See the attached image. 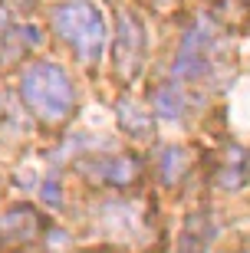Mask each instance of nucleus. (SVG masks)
<instances>
[{
  "label": "nucleus",
  "instance_id": "obj_1",
  "mask_svg": "<svg viewBox=\"0 0 250 253\" xmlns=\"http://www.w3.org/2000/svg\"><path fill=\"white\" fill-rule=\"evenodd\" d=\"M20 95L30 105V112L43 119V122L56 125L73 112V83L69 76L59 69L56 63H33L20 79Z\"/></svg>",
  "mask_w": 250,
  "mask_h": 253
},
{
  "label": "nucleus",
  "instance_id": "obj_2",
  "mask_svg": "<svg viewBox=\"0 0 250 253\" xmlns=\"http://www.w3.org/2000/svg\"><path fill=\"white\" fill-rule=\"evenodd\" d=\"M56 33L79 53L83 63H96L105 46V20L93 0H66L53 13Z\"/></svg>",
  "mask_w": 250,
  "mask_h": 253
},
{
  "label": "nucleus",
  "instance_id": "obj_3",
  "mask_svg": "<svg viewBox=\"0 0 250 253\" xmlns=\"http://www.w3.org/2000/svg\"><path fill=\"white\" fill-rule=\"evenodd\" d=\"M145 66V27L139 13L122 10L119 13V30H115V73L119 79H135Z\"/></svg>",
  "mask_w": 250,
  "mask_h": 253
},
{
  "label": "nucleus",
  "instance_id": "obj_4",
  "mask_svg": "<svg viewBox=\"0 0 250 253\" xmlns=\"http://www.w3.org/2000/svg\"><path fill=\"white\" fill-rule=\"evenodd\" d=\"M43 230H47V220L40 217L37 207H30V204L10 207L7 214L0 217V244H7V247L37 244L43 237Z\"/></svg>",
  "mask_w": 250,
  "mask_h": 253
},
{
  "label": "nucleus",
  "instance_id": "obj_5",
  "mask_svg": "<svg viewBox=\"0 0 250 253\" xmlns=\"http://www.w3.org/2000/svg\"><path fill=\"white\" fill-rule=\"evenodd\" d=\"M207 49H211V33L204 30V23L191 27L178 46V59L171 66L175 79H201L207 73Z\"/></svg>",
  "mask_w": 250,
  "mask_h": 253
},
{
  "label": "nucleus",
  "instance_id": "obj_6",
  "mask_svg": "<svg viewBox=\"0 0 250 253\" xmlns=\"http://www.w3.org/2000/svg\"><path fill=\"white\" fill-rule=\"evenodd\" d=\"M250 181V155L241 145H227L214 165V184L221 191H241Z\"/></svg>",
  "mask_w": 250,
  "mask_h": 253
},
{
  "label": "nucleus",
  "instance_id": "obj_7",
  "mask_svg": "<svg viewBox=\"0 0 250 253\" xmlns=\"http://www.w3.org/2000/svg\"><path fill=\"white\" fill-rule=\"evenodd\" d=\"M115 109H119V125H122V131H125L129 138L145 141V138L155 135V115H151L145 105L132 102V99H122Z\"/></svg>",
  "mask_w": 250,
  "mask_h": 253
},
{
  "label": "nucleus",
  "instance_id": "obj_8",
  "mask_svg": "<svg viewBox=\"0 0 250 253\" xmlns=\"http://www.w3.org/2000/svg\"><path fill=\"white\" fill-rule=\"evenodd\" d=\"M99 178L112 188H129L142 178V161L135 155H115V158H105L99 161Z\"/></svg>",
  "mask_w": 250,
  "mask_h": 253
},
{
  "label": "nucleus",
  "instance_id": "obj_9",
  "mask_svg": "<svg viewBox=\"0 0 250 253\" xmlns=\"http://www.w3.org/2000/svg\"><path fill=\"white\" fill-rule=\"evenodd\" d=\"M195 151L185 148V145H175V148H165L161 151V165H158V171H161V181L165 184H181V181L191 174V168H195Z\"/></svg>",
  "mask_w": 250,
  "mask_h": 253
},
{
  "label": "nucleus",
  "instance_id": "obj_10",
  "mask_svg": "<svg viewBox=\"0 0 250 253\" xmlns=\"http://www.w3.org/2000/svg\"><path fill=\"white\" fill-rule=\"evenodd\" d=\"M214 17L221 20L227 30H244V27H250V0H217Z\"/></svg>",
  "mask_w": 250,
  "mask_h": 253
},
{
  "label": "nucleus",
  "instance_id": "obj_11",
  "mask_svg": "<svg viewBox=\"0 0 250 253\" xmlns=\"http://www.w3.org/2000/svg\"><path fill=\"white\" fill-rule=\"evenodd\" d=\"M151 109H155L161 119H178L185 112V95L178 85H158L155 95H151Z\"/></svg>",
  "mask_w": 250,
  "mask_h": 253
},
{
  "label": "nucleus",
  "instance_id": "obj_12",
  "mask_svg": "<svg viewBox=\"0 0 250 253\" xmlns=\"http://www.w3.org/2000/svg\"><path fill=\"white\" fill-rule=\"evenodd\" d=\"M43 201H50V204H59L63 197H59V184H56V178H50L47 184H43Z\"/></svg>",
  "mask_w": 250,
  "mask_h": 253
}]
</instances>
